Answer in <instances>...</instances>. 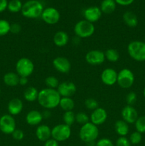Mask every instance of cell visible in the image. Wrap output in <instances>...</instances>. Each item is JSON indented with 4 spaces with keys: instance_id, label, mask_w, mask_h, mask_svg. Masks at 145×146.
Instances as JSON below:
<instances>
[{
    "instance_id": "4fadbf2b",
    "label": "cell",
    "mask_w": 145,
    "mask_h": 146,
    "mask_svg": "<svg viewBox=\"0 0 145 146\" xmlns=\"http://www.w3.org/2000/svg\"><path fill=\"white\" fill-rule=\"evenodd\" d=\"M122 118L128 124L134 123L138 118V112L132 106H126L122 110Z\"/></svg>"
},
{
    "instance_id": "bcb514c9",
    "label": "cell",
    "mask_w": 145,
    "mask_h": 146,
    "mask_svg": "<svg viewBox=\"0 0 145 146\" xmlns=\"http://www.w3.org/2000/svg\"><path fill=\"white\" fill-rule=\"evenodd\" d=\"M42 115H43V118H48L49 117H51V112L48 111V110H45V111L42 113Z\"/></svg>"
},
{
    "instance_id": "8fae6325",
    "label": "cell",
    "mask_w": 145,
    "mask_h": 146,
    "mask_svg": "<svg viewBox=\"0 0 145 146\" xmlns=\"http://www.w3.org/2000/svg\"><path fill=\"white\" fill-rule=\"evenodd\" d=\"M85 60L90 65H100L105 61V53L100 50H91L87 53Z\"/></svg>"
},
{
    "instance_id": "74e56055",
    "label": "cell",
    "mask_w": 145,
    "mask_h": 146,
    "mask_svg": "<svg viewBox=\"0 0 145 146\" xmlns=\"http://www.w3.org/2000/svg\"><path fill=\"white\" fill-rule=\"evenodd\" d=\"M131 143L128 138L125 136H120L116 141V146H131Z\"/></svg>"
},
{
    "instance_id": "c3c4849f",
    "label": "cell",
    "mask_w": 145,
    "mask_h": 146,
    "mask_svg": "<svg viewBox=\"0 0 145 146\" xmlns=\"http://www.w3.org/2000/svg\"><path fill=\"white\" fill-rule=\"evenodd\" d=\"M0 94H1V88H0Z\"/></svg>"
},
{
    "instance_id": "681fc988",
    "label": "cell",
    "mask_w": 145,
    "mask_h": 146,
    "mask_svg": "<svg viewBox=\"0 0 145 146\" xmlns=\"http://www.w3.org/2000/svg\"><path fill=\"white\" fill-rule=\"evenodd\" d=\"M144 42H145V41H144Z\"/></svg>"
},
{
    "instance_id": "2e32d148",
    "label": "cell",
    "mask_w": 145,
    "mask_h": 146,
    "mask_svg": "<svg viewBox=\"0 0 145 146\" xmlns=\"http://www.w3.org/2000/svg\"><path fill=\"white\" fill-rule=\"evenodd\" d=\"M107 118V113L106 110L100 107L92 111L90 115L91 123L97 126L104 123L106 121Z\"/></svg>"
},
{
    "instance_id": "7dc6e473",
    "label": "cell",
    "mask_w": 145,
    "mask_h": 146,
    "mask_svg": "<svg viewBox=\"0 0 145 146\" xmlns=\"http://www.w3.org/2000/svg\"><path fill=\"white\" fill-rule=\"evenodd\" d=\"M143 95H144V98H145V87H144V91H143Z\"/></svg>"
},
{
    "instance_id": "30bf717a",
    "label": "cell",
    "mask_w": 145,
    "mask_h": 146,
    "mask_svg": "<svg viewBox=\"0 0 145 146\" xmlns=\"http://www.w3.org/2000/svg\"><path fill=\"white\" fill-rule=\"evenodd\" d=\"M41 17L44 22L50 25L57 24L61 18L59 11L53 7L44 9Z\"/></svg>"
},
{
    "instance_id": "d6a6232c",
    "label": "cell",
    "mask_w": 145,
    "mask_h": 146,
    "mask_svg": "<svg viewBox=\"0 0 145 146\" xmlns=\"http://www.w3.org/2000/svg\"><path fill=\"white\" fill-rule=\"evenodd\" d=\"M45 84L47 88L55 89V88H58V85H59V81L56 77L48 76L45 79Z\"/></svg>"
},
{
    "instance_id": "ffe728a7",
    "label": "cell",
    "mask_w": 145,
    "mask_h": 146,
    "mask_svg": "<svg viewBox=\"0 0 145 146\" xmlns=\"http://www.w3.org/2000/svg\"><path fill=\"white\" fill-rule=\"evenodd\" d=\"M7 108L10 115H18L23 110L22 101L19 98H13L9 102Z\"/></svg>"
},
{
    "instance_id": "7bdbcfd3",
    "label": "cell",
    "mask_w": 145,
    "mask_h": 146,
    "mask_svg": "<svg viewBox=\"0 0 145 146\" xmlns=\"http://www.w3.org/2000/svg\"><path fill=\"white\" fill-rule=\"evenodd\" d=\"M44 146H59V145H58V141L51 138L45 142H44Z\"/></svg>"
},
{
    "instance_id": "1f68e13d",
    "label": "cell",
    "mask_w": 145,
    "mask_h": 146,
    "mask_svg": "<svg viewBox=\"0 0 145 146\" xmlns=\"http://www.w3.org/2000/svg\"><path fill=\"white\" fill-rule=\"evenodd\" d=\"M11 24L5 19H0V36H5L10 32Z\"/></svg>"
},
{
    "instance_id": "5b68a950",
    "label": "cell",
    "mask_w": 145,
    "mask_h": 146,
    "mask_svg": "<svg viewBox=\"0 0 145 146\" xmlns=\"http://www.w3.org/2000/svg\"><path fill=\"white\" fill-rule=\"evenodd\" d=\"M95 26L87 20H81L76 23L74 27V32L79 38H88L95 32Z\"/></svg>"
},
{
    "instance_id": "5bb4252c",
    "label": "cell",
    "mask_w": 145,
    "mask_h": 146,
    "mask_svg": "<svg viewBox=\"0 0 145 146\" xmlns=\"http://www.w3.org/2000/svg\"><path fill=\"white\" fill-rule=\"evenodd\" d=\"M54 68L62 74H67L71 71V64L69 60L63 56H58L53 61Z\"/></svg>"
},
{
    "instance_id": "d6986e66",
    "label": "cell",
    "mask_w": 145,
    "mask_h": 146,
    "mask_svg": "<svg viewBox=\"0 0 145 146\" xmlns=\"http://www.w3.org/2000/svg\"><path fill=\"white\" fill-rule=\"evenodd\" d=\"M43 119L44 118H43L42 113L39 112L36 110L29 111L26 116V123L30 125H39Z\"/></svg>"
},
{
    "instance_id": "e575fe53",
    "label": "cell",
    "mask_w": 145,
    "mask_h": 146,
    "mask_svg": "<svg viewBox=\"0 0 145 146\" xmlns=\"http://www.w3.org/2000/svg\"><path fill=\"white\" fill-rule=\"evenodd\" d=\"M129 140L130 141L131 144H132V145H137V144L140 143L142 140V133L137 132V131H134V132H133L131 134Z\"/></svg>"
},
{
    "instance_id": "52a82bcc",
    "label": "cell",
    "mask_w": 145,
    "mask_h": 146,
    "mask_svg": "<svg viewBox=\"0 0 145 146\" xmlns=\"http://www.w3.org/2000/svg\"><path fill=\"white\" fill-rule=\"evenodd\" d=\"M71 127L65 124H58L51 129V138L58 142H63L71 137Z\"/></svg>"
},
{
    "instance_id": "e0dca14e",
    "label": "cell",
    "mask_w": 145,
    "mask_h": 146,
    "mask_svg": "<svg viewBox=\"0 0 145 146\" xmlns=\"http://www.w3.org/2000/svg\"><path fill=\"white\" fill-rule=\"evenodd\" d=\"M83 16L85 20L93 24L98 21L102 16V11L98 7H90L85 9L83 11Z\"/></svg>"
},
{
    "instance_id": "3957f363",
    "label": "cell",
    "mask_w": 145,
    "mask_h": 146,
    "mask_svg": "<svg viewBox=\"0 0 145 146\" xmlns=\"http://www.w3.org/2000/svg\"><path fill=\"white\" fill-rule=\"evenodd\" d=\"M99 135V130L97 125L91 122L84 124L81 126L79 131L80 138L83 142L90 143L94 142Z\"/></svg>"
},
{
    "instance_id": "8992f818",
    "label": "cell",
    "mask_w": 145,
    "mask_h": 146,
    "mask_svg": "<svg viewBox=\"0 0 145 146\" xmlns=\"http://www.w3.org/2000/svg\"><path fill=\"white\" fill-rule=\"evenodd\" d=\"M16 71L20 77L28 78L34 72V64L29 58H21L16 64Z\"/></svg>"
},
{
    "instance_id": "ba28073f",
    "label": "cell",
    "mask_w": 145,
    "mask_h": 146,
    "mask_svg": "<svg viewBox=\"0 0 145 146\" xmlns=\"http://www.w3.org/2000/svg\"><path fill=\"white\" fill-rule=\"evenodd\" d=\"M117 83L122 88H129L134 83V75L131 70L123 68L117 74Z\"/></svg>"
},
{
    "instance_id": "603a6c76",
    "label": "cell",
    "mask_w": 145,
    "mask_h": 146,
    "mask_svg": "<svg viewBox=\"0 0 145 146\" xmlns=\"http://www.w3.org/2000/svg\"><path fill=\"white\" fill-rule=\"evenodd\" d=\"M123 21L127 26L134 28L138 24V19L136 14L130 11H127L123 14Z\"/></svg>"
},
{
    "instance_id": "836d02e7",
    "label": "cell",
    "mask_w": 145,
    "mask_h": 146,
    "mask_svg": "<svg viewBox=\"0 0 145 146\" xmlns=\"http://www.w3.org/2000/svg\"><path fill=\"white\" fill-rule=\"evenodd\" d=\"M89 119V116L84 112H79L75 115V121L82 125L88 123Z\"/></svg>"
},
{
    "instance_id": "7402d4cb",
    "label": "cell",
    "mask_w": 145,
    "mask_h": 146,
    "mask_svg": "<svg viewBox=\"0 0 145 146\" xmlns=\"http://www.w3.org/2000/svg\"><path fill=\"white\" fill-rule=\"evenodd\" d=\"M20 76L14 72H8L4 76L3 81L7 86L10 87L16 86L19 84Z\"/></svg>"
},
{
    "instance_id": "7a4b0ae2",
    "label": "cell",
    "mask_w": 145,
    "mask_h": 146,
    "mask_svg": "<svg viewBox=\"0 0 145 146\" xmlns=\"http://www.w3.org/2000/svg\"><path fill=\"white\" fill-rule=\"evenodd\" d=\"M44 6L38 0H28L23 4L21 14L28 19H36L41 17L44 11Z\"/></svg>"
},
{
    "instance_id": "44dd1931",
    "label": "cell",
    "mask_w": 145,
    "mask_h": 146,
    "mask_svg": "<svg viewBox=\"0 0 145 146\" xmlns=\"http://www.w3.org/2000/svg\"><path fill=\"white\" fill-rule=\"evenodd\" d=\"M53 43L56 46L63 47L68 43L69 36L65 31H57L53 36Z\"/></svg>"
},
{
    "instance_id": "b9f144b4",
    "label": "cell",
    "mask_w": 145,
    "mask_h": 146,
    "mask_svg": "<svg viewBox=\"0 0 145 146\" xmlns=\"http://www.w3.org/2000/svg\"><path fill=\"white\" fill-rule=\"evenodd\" d=\"M116 4L121 6H129L134 1V0H115Z\"/></svg>"
},
{
    "instance_id": "484cf974",
    "label": "cell",
    "mask_w": 145,
    "mask_h": 146,
    "mask_svg": "<svg viewBox=\"0 0 145 146\" xmlns=\"http://www.w3.org/2000/svg\"><path fill=\"white\" fill-rule=\"evenodd\" d=\"M59 106L63 111H72L75 106V102L71 97H61L60 100Z\"/></svg>"
},
{
    "instance_id": "d4e9b609",
    "label": "cell",
    "mask_w": 145,
    "mask_h": 146,
    "mask_svg": "<svg viewBox=\"0 0 145 146\" xmlns=\"http://www.w3.org/2000/svg\"><path fill=\"white\" fill-rule=\"evenodd\" d=\"M100 9L102 13L107 14H112L116 9V2L115 0H103L101 2Z\"/></svg>"
},
{
    "instance_id": "4dcf8cb0",
    "label": "cell",
    "mask_w": 145,
    "mask_h": 146,
    "mask_svg": "<svg viewBox=\"0 0 145 146\" xmlns=\"http://www.w3.org/2000/svg\"><path fill=\"white\" fill-rule=\"evenodd\" d=\"M135 124V128L136 131L140 133H145V115L138 117L136 119Z\"/></svg>"
},
{
    "instance_id": "ee69618b",
    "label": "cell",
    "mask_w": 145,
    "mask_h": 146,
    "mask_svg": "<svg viewBox=\"0 0 145 146\" xmlns=\"http://www.w3.org/2000/svg\"><path fill=\"white\" fill-rule=\"evenodd\" d=\"M8 1L7 0H0V13L3 12L6 9H7Z\"/></svg>"
},
{
    "instance_id": "277c9868",
    "label": "cell",
    "mask_w": 145,
    "mask_h": 146,
    "mask_svg": "<svg viewBox=\"0 0 145 146\" xmlns=\"http://www.w3.org/2000/svg\"><path fill=\"white\" fill-rule=\"evenodd\" d=\"M129 56L136 61H145V42L141 41H131L127 46Z\"/></svg>"
},
{
    "instance_id": "ab89813d",
    "label": "cell",
    "mask_w": 145,
    "mask_h": 146,
    "mask_svg": "<svg viewBox=\"0 0 145 146\" xmlns=\"http://www.w3.org/2000/svg\"><path fill=\"white\" fill-rule=\"evenodd\" d=\"M11 135H12L13 138L16 141H21L24 137V132L20 129H16Z\"/></svg>"
},
{
    "instance_id": "d590c367",
    "label": "cell",
    "mask_w": 145,
    "mask_h": 146,
    "mask_svg": "<svg viewBox=\"0 0 145 146\" xmlns=\"http://www.w3.org/2000/svg\"><path fill=\"white\" fill-rule=\"evenodd\" d=\"M85 106L88 109L91 110V111H94L96 108H98V103L94 98H88V99L85 100Z\"/></svg>"
},
{
    "instance_id": "ac0fdd59",
    "label": "cell",
    "mask_w": 145,
    "mask_h": 146,
    "mask_svg": "<svg viewBox=\"0 0 145 146\" xmlns=\"http://www.w3.org/2000/svg\"><path fill=\"white\" fill-rule=\"evenodd\" d=\"M36 136L39 141L45 142L51 138V129L47 125H40L36 131Z\"/></svg>"
},
{
    "instance_id": "8d00e7d4",
    "label": "cell",
    "mask_w": 145,
    "mask_h": 146,
    "mask_svg": "<svg viewBox=\"0 0 145 146\" xmlns=\"http://www.w3.org/2000/svg\"><path fill=\"white\" fill-rule=\"evenodd\" d=\"M136 94L134 92H129L128 93L126 96V101L127 105L133 106L136 101Z\"/></svg>"
},
{
    "instance_id": "60d3db41",
    "label": "cell",
    "mask_w": 145,
    "mask_h": 146,
    "mask_svg": "<svg viewBox=\"0 0 145 146\" xmlns=\"http://www.w3.org/2000/svg\"><path fill=\"white\" fill-rule=\"evenodd\" d=\"M21 31V27L20 24H17V23H14V24H11L10 27V32L14 34H17L20 33Z\"/></svg>"
},
{
    "instance_id": "cb8c5ba5",
    "label": "cell",
    "mask_w": 145,
    "mask_h": 146,
    "mask_svg": "<svg viewBox=\"0 0 145 146\" xmlns=\"http://www.w3.org/2000/svg\"><path fill=\"white\" fill-rule=\"evenodd\" d=\"M115 129L119 136H126L129 133V127L127 123L125 122V121L119 120L115 123Z\"/></svg>"
},
{
    "instance_id": "9a60e30c",
    "label": "cell",
    "mask_w": 145,
    "mask_h": 146,
    "mask_svg": "<svg viewBox=\"0 0 145 146\" xmlns=\"http://www.w3.org/2000/svg\"><path fill=\"white\" fill-rule=\"evenodd\" d=\"M117 74L113 68H105L101 74V81L107 86H113L117 83Z\"/></svg>"
},
{
    "instance_id": "f546056e",
    "label": "cell",
    "mask_w": 145,
    "mask_h": 146,
    "mask_svg": "<svg viewBox=\"0 0 145 146\" xmlns=\"http://www.w3.org/2000/svg\"><path fill=\"white\" fill-rule=\"evenodd\" d=\"M63 118L64 124L71 127L75 121V114L72 112V111H65Z\"/></svg>"
},
{
    "instance_id": "7c38bea8",
    "label": "cell",
    "mask_w": 145,
    "mask_h": 146,
    "mask_svg": "<svg viewBox=\"0 0 145 146\" xmlns=\"http://www.w3.org/2000/svg\"><path fill=\"white\" fill-rule=\"evenodd\" d=\"M57 91L61 97H71L76 92V86L74 83L64 81L59 84Z\"/></svg>"
},
{
    "instance_id": "6da1fadb",
    "label": "cell",
    "mask_w": 145,
    "mask_h": 146,
    "mask_svg": "<svg viewBox=\"0 0 145 146\" xmlns=\"http://www.w3.org/2000/svg\"><path fill=\"white\" fill-rule=\"evenodd\" d=\"M61 96L56 89L53 88H44L38 93V104L47 110L53 109L59 106Z\"/></svg>"
},
{
    "instance_id": "9c48e42d",
    "label": "cell",
    "mask_w": 145,
    "mask_h": 146,
    "mask_svg": "<svg viewBox=\"0 0 145 146\" xmlns=\"http://www.w3.org/2000/svg\"><path fill=\"white\" fill-rule=\"evenodd\" d=\"M16 128V121L13 115L6 114L0 118V131L4 134H12Z\"/></svg>"
},
{
    "instance_id": "f6af8a7d",
    "label": "cell",
    "mask_w": 145,
    "mask_h": 146,
    "mask_svg": "<svg viewBox=\"0 0 145 146\" xmlns=\"http://www.w3.org/2000/svg\"><path fill=\"white\" fill-rule=\"evenodd\" d=\"M28 84V78L27 77H20L19 78V85L25 86Z\"/></svg>"
},
{
    "instance_id": "f1b7e54d",
    "label": "cell",
    "mask_w": 145,
    "mask_h": 146,
    "mask_svg": "<svg viewBox=\"0 0 145 146\" xmlns=\"http://www.w3.org/2000/svg\"><path fill=\"white\" fill-rule=\"evenodd\" d=\"M105 58L111 62H116L119 58V54L115 48H109L105 52Z\"/></svg>"
},
{
    "instance_id": "f35d334b",
    "label": "cell",
    "mask_w": 145,
    "mask_h": 146,
    "mask_svg": "<svg viewBox=\"0 0 145 146\" xmlns=\"http://www.w3.org/2000/svg\"><path fill=\"white\" fill-rule=\"evenodd\" d=\"M95 146H115L111 140L108 138H101L95 144Z\"/></svg>"
},
{
    "instance_id": "4316f807",
    "label": "cell",
    "mask_w": 145,
    "mask_h": 146,
    "mask_svg": "<svg viewBox=\"0 0 145 146\" xmlns=\"http://www.w3.org/2000/svg\"><path fill=\"white\" fill-rule=\"evenodd\" d=\"M38 91L35 87L30 86L25 90L24 93V97L26 101L28 102H33L38 99Z\"/></svg>"
},
{
    "instance_id": "83f0119b",
    "label": "cell",
    "mask_w": 145,
    "mask_h": 146,
    "mask_svg": "<svg viewBox=\"0 0 145 146\" xmlns=\"http://www.w3.org/2000/svg\"><path fill=\"white\" fill-rule=\"evenodd\" d=\"M23 4L20 0H11L8 2L7 9L12 13H17L21 11Z\"/></svg>"
}]
</instances>
